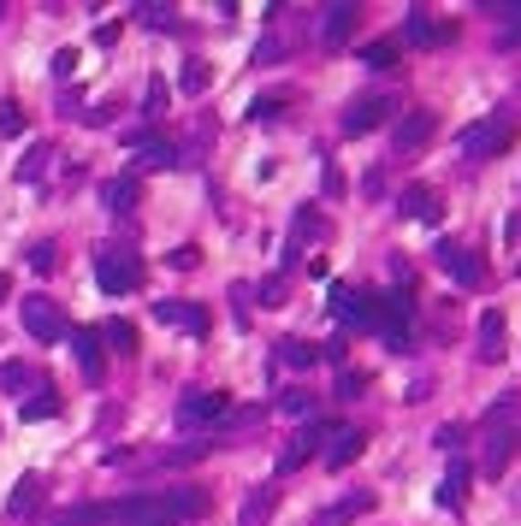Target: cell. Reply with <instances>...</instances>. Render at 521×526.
Listing matches in <instances>:
<instances>
[{"mask_svg":"<svg viewBox=\"0 0 521 526\" xmlns=\"http://www.w3.org/2000/svg\"><path fill=\"white\" fill-rule=\"evenodd\" d=\"M207 515L202 491H166V497H119V503H90L59 515V526H178Z\"/></svg>","mask_w":521,"mask_h":526,"instance_id":"obj_1","label":"cell"},{"mask_svg":"<svg viewBox=\"0 0 521 526\" xmlns=\"http://www.w3.org/2000/svg\"><path fill=\"white\" fill-rule=\"evenodd\" d=\"M510 415H516V396H498V403L486 408V437H480V473H486V479H504V473H510V461H516V426H510Z\"/></svg>","mask_w":521,"mask_h":526,"instance_id":"obj_2","label":"cell"},{"mask_svg":"<svg viewBox=\"0 0 521 526\" xmlns=\"http://www.w3.org/2000/svg\"><path fill=\"white\" fill-rule=\"evenodd\" d=\"M504 148H516V119H504V112H492V119H480V124L463 131V154L468 160H492V154H504Z\"/></svg>","mask_w":521,"mask_h":526,"instance_id":"obj_3","label":"cell"},{"mask_svg":"<svg viewBox=\"0 0 521 526\" xmlns=\"http://www.w3.org/2000/svg\"><path fill=\"white\" fill-rule=\"evenodd\" d=\"M95 284H101L107 296H131L136 284H143V260L125 255V248H101V255H95Z\"/></svg>","mask_w":521,"mask_h":526,"instance_id":"obj_4","label":"cell"},{"mask_svg":"<svg viewBox=\"0 0 521 526\" xmlns=\"http://www.w3.org/2000/svg\"><path fill=\"white\" fill-rule=\"evenodd\" d=\"M432 260H439L444 272H451L456 284H468V290H480L486 284V260L474 255L468 243H456V237H439V248H432Z\"/></svg>","mask_w":521,"mask_h":526,"instance_id":"obj_5","label":"cell"},{"mask_svg":"<svg viewBox=\"0 0 521 526\" xmlns=\"http://www.w3.org/2000/svg\"><path fill=\"white\" fill-rule=\"evenodd\" d=\"M332 320L379 331V296L374 290H350V284H332Z\"/></svg>","mask_w":521,"mask_h":526,"instance_id":"obj_6","label":"cell"},{"mask_svg":"<svg viewBox=\"0 0 521 526\" xmlns=\"http://www.w3.org/2000/svg\"><path fill=\"white\" fill-rule=\"evenodd\" d=\"M24 331H30L36 343H59V337H71V325H66V314H59V302L24 296Z\"/></svg>","mask_w":521,"mask_h":526,"instance_id":"obj_7","label":"cell"},{"mask_svg":"<svg viewBox=\"0 0 521 526\" xmlns=\"http://www.w3.org/2000/svg\"><path fill=\"white\" fill-rule=\"evenodd\" d=\"M432 131H439V119H432V107H415V112H403V119H397V131H391V148H397V160L420 154V148L432 142Z\"/></svg>","mask_w":521,"mask_h":526,"instance_id":"obj_8","label":"cell"},{"mask_svg":"<svg viewBox=\"0 0 521 526\" xmlns=\"http://www.w3.org/2000/svg\"><path fill=\"white\" fill-rule=\"evenodd\" d=\"M391 112H397V101H391V95H356L338 131H344V136H367V131H379V124H386Z\"/></svg>","mask_w":521,"mask_h":526,"instance_id":"obj_9","label":"cell"},{"mask_svg":"<svg viewBox=\"0 0 521 526\" xmlns=\"http://www.w3.org/2000/svg\"><path fill=\"white\" fill-rule=\"evenodd\" d=\"M332 432H338V426H326V420H308L303 432H296L291 444H284V456H279V473H296V468H303V461L314 456L320 444H332Z\"/></svg>","mask_w":521,"mask_h":526,"instance_id":"obj_10","label":"cell"},{"mask_svg":"<svg viewBox=\"0 0 521 526\" xmlns=\"http://www.w3.org/2000/svg\"><path fill=\"white\" fill-rule=\"evenodd\" d=\"M154 320H160V325H178V331H190V337H207V331H214V320H207L202 302H154Z\"/></svg>","mask_w":521,"mask_h":526,"instance_id":"obj_11","label":"cell"},{"mask_svg":"<svg viewBox=\"0 0 521 526\" xmlns=\"http://www.w3.org/2000/svg\"><path fill=\"white\" fill-rule=\"evenodd\" d=\"M71 355H78V367H83V379L90 384H101L107 379V355H101V331H71Z\"/></svg>","mask_w":521,"mask_h":526,"instance_id":"obj_12","label":"cell"},{"mask_svg":"<svg viewBox=\"0 0 521 526\" xmlns=\"http://www.w3.org/2000/svg\"><path fill=\"white\" fill-rule=\"evenodd\" d=\"M125 148L143 160V166H154V172H160V166H178V148H172L166 136H154V131H131Z\"/></svg>","mask_w":521,"mask_h":526,"instance_id":"obj_13","label":"cell"},{"mask_svg":"<svg viewBox=\"0 0 521 526\" xmlns=\"http://www.w3.org/2000/svg\"><path fill=\"white\" fill-rule=\"evenodd\" d=\"M403 219H420V225H439L444 219V202L432 184H409L403 190Z\"/></svg>","mask_w":521,"mask_h":526,"instance_id":"obj_14","label":"cell"},{"mask_svg":"<svg viewBox=\"0 0 521 526\" xmlns=\"http://www.w3.org/2000/svg\"><path fill=\"white\" fill-rule=\"evenodd\" d=\"M219 415H226V396H219V391H190L178 403V426H207Z\"/></svg>","mask_w":521,"mask_h":526,"instance_id":"obj_15","label":"cell"},{"mask_svg":"<svg viewBox=\"0 0 521 526\" xmlns=\"http://www.w3.org/2000/svg\"><path fill=\"white\" fill-rule=\"evenodd\" d=\"M474 343H480V361H486V367H498V361L510 355V343H504V314H498V308H486V314H480V337H474Z\"/></svg>","mask_w":521,"mask_h":526,"instance_id":"obj_16","label":"cell"},{"mask_svg":"<svg viewBox=\"0 0 521 526\" xmlns=\"http://www.w3.org/2000/svg\"><path fill=\"white\" fill-rule=\"evenodd\" d=\"M367 509H374V491H350V497H338L332 509H320L314 526H350V521H362Z\"/></svg>","mask_w":521,"mask_h":526,"instance_id":"obj_17","label":"cell"},{"mask_svg":"<svg viewBox=\"0 0 521 526\" xmlns=\"http://www.w3.org/2000/svg\"><path fill=\"white\" fill-rule=\"evenodd\" d=\"M42 497H48V479H42V473H24L18 491H12V503H6V515L12 521H30L36 509H42Z\"/></svg>","mask_w":521,"mask_h":526,"instance_id":"obj_18","label":"cell"},{"mask_svg":"<svg viewBox=\"0 0 521 526\" xmlns=\"http://www.w3.org/2000/svg\"><path fill=\"white\" fill-rule=\"evenodd\" d=\"M356 18H362V6H326V12H320V42H326V47L350 42Z\"/></svg>","mask_w":521,"mask_h":526,"instance_id":"obj_19","label":"cell"},{"mask_svg":"<svg viewBox=\"0 0 521 526\" xmlns=\"http://www.w3.org/2000/svg\"><path fill=\"white\" fill-rule=\"evenodd\" d=\"M272 509H279V485H255V491L243 497V509H238V526H267Z\"/></svg>","mask_w":521,"mask_h":526,"instance_id":"obj_20","label":"cell"},{"mask_svg":"<svg viewBox=\"0 0 521 526\" xmlns=\"http://www.w3.org/2000/svg\"><path fill=\"white\" fill-rule=\"evenodd\" d=\"M367 449V432H356V426H344V432H332V444H326V468L338 473V468H350L356 456Z\"/></svg>","mask_w":521,"mask_h":526,"instance_id":"obj_21","label":"cell"},{"mask_svg":"<svg viewBox=\"0 0 521 526\" xmlns=\"http://www.w3.org/2000/svg\"><path fill=\"white\" fill-rule=\"evenodd\" d=\"M409 42H415V47H432V42H451V36H456V24H432L427 18V12H409Z\"/></svg>","mask_w":521,"mask_h":526,"instance_id":"obj_22","label":"cell"},{"mask_svg":"<svg viewBox=\"0 0 521 526\" xmlns=\"http://www.w3.org/2000/svg\"><path fill=\"white\" fill-rule=\"evenodd\" d=\"M468 479H474V468H468V461H451V473H444V485H439V503L444 509H463Z\"/></svg>","mask_w":521,"mask_h":526,"instance_id":"obj_23","label":"cell"},{"mask_svg":"<svg viewBox=\"0 0 521 526\" xmlns=\"http://www.w3.org/2000/svg\"><path fill=\"white\" fill-rule=\"evenodd\" d=\"M207 83H214V66H207V59H184L178 89H184V95H207Z\"/></svg>","mask_w":521,"mask_h":526,"instance_id":"obj_24","label":"cell"},{"mask_svg":"<svg viewBox=\"0 0 521 526\" xmlns=\"http://www.w3.org/2000/svg\"><path fill=\"white\" fill-rule=\"evenodd\" d=\"M54 415H59V396L54 391H36V396H24V403H18V420H30V426L36 420H54Z\"/></svg>","mask_w":521,"mask_h":526,"instance_id":"obj_25","label":"cell"},{"mask_svg":"<svg viewBox=\"0 0 521 526\" xmlns=\"http://www.w3.org/2000/svg\"><path fill=\"white\" fill-rule=\"evenodd\" d=\"M279 361L303 373V367H314V361H320V349H314V343H303V337H284V343H279Z\"/></svg>","mask_w":521,"mask_h":526,"instance_id":"obj_26","label":"cell"},{"mask_svg":"<svg viewBox=\"0 0 521 526\" xmlns=\"http://www.w3.org/2000/svg\"><path fill=\"white\" fill-rule=\"evenodd\" d=\"M136 195H143V190H136V178H113V184L101 190V202L113 207V213H131V207H136Z\"/></svg>","mask_w":521,"mask_h":526,"instance_id":"obj_27","label":"cell"},{"mask_svg":"<svg viewBox=\"0 0 521 526\" xmlns=\"http://www.w3.org/2000/svg\"><path fill=\"white\" fill-rule=\"evenodd\" d=\"M101 337L119 349V355H131V349H136V325H131V320H107V325H101Z\"/></svg>","mask_w":521,"mask_h":526,"instance_id":"obj_28","label":"cell"},{"mask_svg":"<svg viewBox=\"0 0 521 526\" xmlns=\"http://www.w3.org/2000/svg\"><path fill=\"white\" fill-rule=\"evenodd\" d=\"M362 66H374V71H397V42H367V47H362Z\"/></svg>","mask_w":521,"mask_h":526,"instance_id":"obj_29","label":"cell"},{"mask_svg":"<svg viewBox=\"0 0 521 526\" xmlns=\"http://www.w3.org/2000/svg\"><path fill=\"white\" fill-rule=\"evenodd\" d=\"M48 154H54V148H48V142H36V148H30V154H24V166H18V178H24V184H36V178H42V172H48Z\"/></svg>","mask_w":521,"mask_h":526,"instance_id":"obj_30","label":"cell"},{"mask_svg":"<svg viewBox=\"0 0 521 526\" xmlns=\"http://www.w3.org/2000/svg\"><path fill=\"white\" fill-rule=\"evenodd\" d=\"M308 237H320V213H314V207H303V213H296V237H291V255H296V248L308 243ZM291 255H284V260H291Z\"/></svg>","mask_w":521,"mask_h":526,"instance_id":"obj_31","label":"cell"},{"mask_svg":"<svg viewBox=\"0 0 521 526\" xmlns=\"http://www.w3.org/2000/svg\"><path fill=\"white\" fill-rule=\"evenodd\" d=\"M136 18H143L148 30H172V24H178V12H172V6H136Z\"/></svg>","mask_w":521,"mask_h":526,"instance_id":"obj_32","label":"cell"},{"mask_svg":"<svg viewBox=\"0 0 521 526\" xmlns=\"http://www.w3.org/2000/svg\"><path fill=\"white\" fill-rule=\"evenodd\" d=\"M362 391H367V373L344 367V373H338V396H344V403H356V396H362Z\"/></svg>","mask_w":521,"mask_h":526,"instance_id":"obj_33","label":"cell"},{"mask_svg":"<svg viewBox=\"0 0 521 526\" xmlns=\"http://www.w3.org/2000/svg\"><path fill=\"white\" fill-rule=\"evenodd\" d=\"M24 260H30V272H54V243H30V248H24Z\"/></svg>","mask_w":521,"mask_h":526,"instance_id":"obj_34","label":"cell"},{"mask_svg":"<svg viewBox=\"0 0 521 526\" xmlns=\"http://www.w3.org/2000/svg\"><path fill=\"white\" fill-rule=\"evenodd\" d=\"M279 107H284V95H260V101H250V119L267 124V119H279Z\"/></svg>","mask_w":521,"mask_h":526,"instance_id":"obj_35","label":"cell"},{"mask_svg":"<svg viewBox=\"0 0 521 526\" xmlns=\"http://www.w3.org/2000/svg\"><path fill=\"white\" fill-rule=\"evenodd\" d=\"M196 260H202V248H196V243H184V248H172V255H166V267H172V272H190Z\"/></svg>","mask_w":521,"mask_h":526,"instance_id":"obj_36","label":"cell"},{"mask_svg":"<svg viewBox=\"0 0 521 526\" xmlns=\"http://www.w3.org/2000/svg\"><path fill=\"white\" fill-rule=\"evenodd\" d=\"M143 112H148V119H160V112H166V83H148V95H143Z\"/></svg>","mask_w":521,"mask_h":526,"instance_id":"obj_37","label":"cell"},{"mask_svg":"<svg viewBox=\"0 0 521 526\" xmlns=\"http://www.w3.org/2000/svg\"><path fill=\"white\" fill-rule=\"evenodd\" d=\"M0 131H6V136L24 131V107H18V101H0Z\"/></svg>","mask_w":521,"mask_h":526,"instance_id":"obj_38","label":"cell"},{"mask_svg":"<svg viewBox=\"0 0 521 526\" xmlns=\"http://www.w3.org/2000/svg\"><path fill=\"white\" fill-rule=\"evenodd\" d=\"M0 384H6V391H24V384H30V373H24L18 361H6V367H0Z\"/></svg>","mask_w":521,"mask_h":526,"instance_id":"obj_39","label":"cell"},{"mask_svg":"<svg viewBox=\"0 0 521 526\" xmlns=\"http://www.w3.org/2000/svg\"><path fill=\"white\" fill-rule=\"evenodd\" d=\"M71 71H78V47H59L54 54V78H71Z\"/></svg>","mask_w":521,"mask_h":526,"instance_id":"obj_40","label":"cell"},{"mask_svg":"<svg viewBox=\"0 0 521 526\" xmlns=\"http://www.w3.org/2000/svg\"><path fill=\"white\" fill-rule=\"evenodd\" d=\"M279 408H284V415H308V391H284Z\"/></svg>","mask_w":521,"mask_h":526,"instance_id":"obj_41","label":"cell"},{"mask_svg":"<svg viewBox=\"0 0 521 526\" xmlns=\"http://www.w3.org/2000/svg\"><path fill=\"white\" fill-rule=\"evenodd\" d=\"M260 302L279 308V302H284V279H267V284H260Z\"/></svg>","mask_w":521,"mask_h":526,"instance_id":"obj_42","label":"cell"},{"mask_svg":"<svg viewBox=\"0 0 521 526\" xmlns=\"http://www.w3.org/2000/svg\"><path fill=\"white\" fill-rule=\"evenodd\" d=\"M320 355H326L332 367H344V337H332V343H320Z\"/></svg>","mask_w":521,"mask_h":526,"instance_id":"obj_43","label":"cell"},{"mask_svg":"<svg viewBox=\"0 0 521 526\" xmlns=\"http://www.w3.org/2000/svg\"><path fill=\"white\" fill-rule=\"evenodd\" d=\"M439 449H463V426H444V432H439Z\"/></svg>","mask_w":521,"mask_h":526,"instance_id":"obj_44","label":"cell"},{"mask_svg":"<svg viewBox=\"0 0 521 526\" xmlns=\"http://www.w3.org/2000/svg\"><path fill=\"white\" fill-rule=\"evenodd\" d=\"M272 59H279V42H272V36H267V42L255 47V66H272Z\"/></svg>","mask_w":521,"mask_h":526,"instance_id":"obj_45","label":"cell"},{"mask_svg":"<svg viewBox=\"0 0 521 526\" xmlns=\"http://www.w3.org/2000/svg\"><path fill=\"white\" fill-rule=\"evenodd\" d=\"M6 296H12V279H6V272H0V302H6Z\"/></svg>","mask_w":521,"mask_h":526,"instance_id":"obj_46","label":"cell"}]
</instances>
